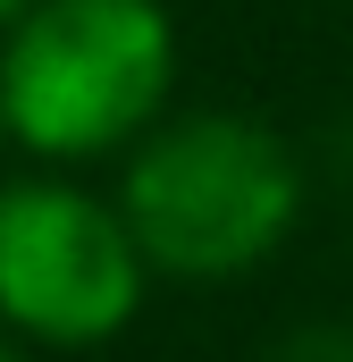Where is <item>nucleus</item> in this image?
I'll use <instances>...</instances> for the list:
<instances>
[{
	"label": "nucleus",
	"instance_id": "f257e3e1",
	"mask_svg": "<svg viewBox=\"0 0 353 362\" xmlns=\"http://www.w3.org/2000/svg\"><path fill=\"white\" fill-rule=\"evenodd\" d=\"M118 211L143 262L193 286L261 270L303 219V160L294 144L244 110H185L160 118L118 185Z\"/></svg>",
	"mask_w": 353,
	"mask_h": 362
},
{
	"label": "nucleus",
	"instance_id": "f03ea898",
	"mask_svg": "<svg viewBox=\"0 0 353 362\" xmlns=\"http://www.w3.org/2000/svg\"><path fill=\"white\" fill-rule=\"evenodd\" d=\"M176 93V25L160 0H34L0 25V127L42 160L143 144Z\"/></svg>",
	"mask_w": 353,
	"mask_h": 362
},
{
	"label": "nucleus",
	"instance_id": "7ed1b4c3",
	"mask_svg": "<svg viewBox=\"0 0 353 362\" xmlns=\"http://www.w3.org/2000/svg\"><path fill=\"white\" fill-rule=\"evenodd\" d=\"M143 245L118 202L68 177L0 185V320L25 346H101L143 312Z\"/></svg>",
	"mask_w": 353,
	"mask_h": 362
},
{
	"label": "nucleus",
	"instance_id": "20e7f679",
	"mask_svg": "<svg viewBox=\"0 0 353 362\" xmlns=\"http://www.w3.org/2000/svg\"><path fill=\"white\" fill-rule=\"evenodd\" d=\"M269 362H353V329L345 320H303Z\"/></svg>",
	"mask_w": 353,
	"mask_h": 362
},
{
	"label": "nucleus",
	"instance_id": "39448f33",
	"mask_svg": "<svg viewBox=\"0 0 353 362\" xmlns=\"http://www.w3.org/2000/svg\"><path fill=\"white\" fill-rule=\"evenodd\" d=\"M25 8H34V0H0V25H17V17H25Z\"/></svg>",
	"mask_w": 353,
	"mask_h": 362
},
{
	"label": "nucleus",
	"instance_id": "423d86ee",
	"mask_svg": "<svg viewBox=\"0 0 353 362\" xmlns=\"http://www.w3.org/2000/svg\"><path fill=\"white\" fill-rule=\"evenodd\" d=\"M0 362H25V346H17V337H0Z\"/></svg>",
	"mask_w": 353,
	"mask_h": 362
},
{
	"label": "nucleus",
	"instance_id": "0eeeda50",
	"mask_svg": "<svg viewBox=\"0 0 353 362\" xmlns=\"http://www.w3.org/2000/svg\"><path fill=\"white\" fill-rule=\"evenodd\" d=\"M0 135H8V127H0Z\"/></svg>",
	"mask_w": 353,
	"mask_h": 362
}]
</instances>
